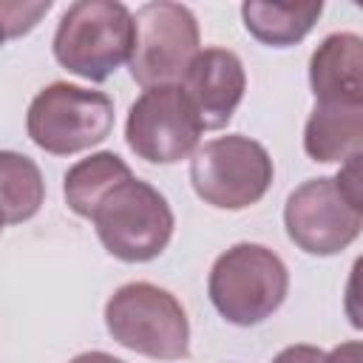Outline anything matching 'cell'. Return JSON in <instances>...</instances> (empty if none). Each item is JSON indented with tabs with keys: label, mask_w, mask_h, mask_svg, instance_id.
Here are the masks:
<instances>
[{
	"label": "cell",
	"mask_w": 363,
	"mask_h": 363,
	"mask_svg": "<svg viewBox=\"0 0 363 363\" xmlns=\"http://www.w3.org/2000/svg\"><path fill=\"white\" fill-rule=\"evenodd\" d=\"M45 182L34 159L17 150H0V213L6 224H23L40 213Z\"/></svg>",
	"instance_id": "cell-14"
},
{
	"label": "cell",
	"mask_w": 363,
	"mask_h": 363,
	"mask_svg": "<svg viewBox=\"0 0 363 363\" xmlns=\"http://www.w3.org/2000/svg\"><path fill=\"white\" fill-rule=\"evenodd\" d=\"M275 167L267 147L244 133H227L204 142L190 159V184L196 196L218 210H244L258 204Z\"/></svg>",
	"instance_id": "cell-6"
},
{
	"label": "cell",
	"mask_w": 363,
	"mask_h": 363,
	"mask_svg": "<svg viewBox=\"0 0 363 363\" xmlns=\"http://www.w3.org/2000/svg\"><path fill=\"white\" fill-rule=\"evenodd\" d=\"M108 335L145 357L182 360L190 352V320L182 301L147 281L122 284L105 303Z\"/></svg>",
	"instance_id": "cell-5"
},
{
	"label": "cell",
	"mask_w": 363,
	"mask_h": 363,
	"mask_svg": "<svg viewBox=\"0 0 363 363\" xmlns=\"http://www.w3.org/2000/svg\"><path fill=\"white\" fill-rule=\"evenodd\" d=\"M133 14L116 0L71 3L54 31V60L88 82H105L133 51Z\"/></svg>",
	"instance_id": "cell-3"
},
{
	"label": "cell",
	"mask_w": 363,
	"mask_h": 363,
	"mask_svg": "<svg viewBox=\"0 0 363 363\" xmlns=\"http://www.w3.org/2000/svg\"><path fill=\"white\" fill-rule=\"evenodd\" d=\"M68 363H125V360H119V357H113L108 352H82V354L71 357Z\"/></svg>",
	"instance_id": "cell-18"
},
{
	"label": "cell",
	"mask_w": 363,
	"mask_h": 363,
	"mask_svg": "<svg viewBox=\"0 0 363 363\" xmlns=\"http://www.w3.org/2000/svg\"><path fill=\"white\" fill-rule=\"evenodd\" d=\"M88 218L102 247L125 264L159 258L167 250L176 227L167 199L133 173L113 182L94 201Z\"/></svg>",
	"instance_id": "cell-2"
},
{
	"label": "cell",
	"mask_w": 363,
	"mask_h": 363,
	"mask_svg": "<svg viewBox=\"0 0 363 363\" xmlns=\"http://www.w3.org/2000/svg\"><path fill=\"white\" fill-rule=\"evenodd\" d=\"M6 40H9V28H6V20H3V14H0V48H3Z\"/></svg>",
	"instance_id": "cell-19"
},
{
	"label": "cell",
	"mask_w": 363,
	"mask_h": 363,
	"mask_svg": "<svg viewBox=\"0 0 363 363\" xmlns=\"http://www.w3.org/2000/svg\"><path fill=\"white\" fill-rule=\"evenodd\" d=\"M323 363H360V340H346L326 352Z\"/></svg>",
	"instance_id": "cell-17"
},
{
	"label": "cell",
	"mask_w": 363,
	"mask_h": 363,
	"mask_svg": "<svg viewBox=\"0 0 363 363\" xmlns=\"http://www.w3.org/2000/svg\"><path fill=\"white\" fill-rule=\"evenodd\" d=\"M320 11H323L320 0L318 3H261V0L241 3L244 28L258 43L272 48H286L301 43L318 23Z\"/></svg>",
	"instance_id": "cell-13"
},
{
	"label": "cell",
	"mask_w": 363,
	"mask_h": 363,
	"mask_svg": "<svg viewBox=\"0 0 363 363\" xmlns=\"http://www.w3.org/2000/svg\"><path fill=\"white\" fill-rule=\"evenodd\" d=\"M133 26L136 37L128 60L133 82L142 88L179 85L190 60L201 51L196 14L182 3L156 0L139 6Z\"/></svg>",
	"instance_id": "cell-8"
},
{
	"label": "cell",
	"mask_w": 363,
	"mask_h": 363,
	"mask_svg": "<svg viewBox=\"0 0 363 363\" xmlns=\"http://www.w3.org/2000/svg\"><path fill=\"white\" fill-rule=\"evenodd\" d=\"M326 352L318 349V346H309V343H295V346H286L281 349L272 363H323Z\"/></svg>",
	"instance_id": "cell-16"
},
{
	"label": "cell",
	"mask_w": 363,
	"mask_h": 363,
	"mask_svg": "<svg viewBox=\"0 0 363 363\" xmlns=\"http://www.w3.org/2000/svg\"><path fill=\"white\" fill-rule=\"evenodd\" d=\"M3 224H6V221H3V213H0V233H3Z\"/></svg>",
	"instance_id": "cell-20"
},
{
	"label": "cell",
	"mask_w": 363,
	"mask_h": 363,
	"mask_svg": "<svg viewBox=\"0 0 363 363\" xmlns=\"http://www.w3.org/2000/svg\"><path fill=\"white\" fill-rule=\"evenodd\" d=\"M363 145V102H315L306 128L303 150L312 162H349Z\"/></svg>",
	"instance_id": "cell-12"
},
{
	"label": "cell",
	"mask_w": 363,
	"mask_h": 363,
	"mask_svg": "<svg viewBox=\"0 0 363 363\" xmlns=\"http://www.w3.org/2000/svg\"><path fill=\"white\" fill-rule=\"evenodd\" d=\"M182 91L190 99L201 130L224 128L247 91V74L238 54L230 48L199 51L182 77Z\"/></svg>",
	"instance_id": "cell-10"
},
{
	"label": "cell",
	"mask_w": 363,
	"mask_h": 363,
	"mask_svg": "<svg viewBox=\"0 0 363 363\" xmlns=\"http://www.w3.org/2000/svg\"><path fill=\"white\" fill-rule=\"evenodd\" d=\"M130 173L133 170L128 167V162L122 156H116L113 150H96V153L79 159L62 176V193H65L68 210L77 213L79 218H88L94 201L113 182H119V179H125Z\"/></svg>",
	"instance_id": "cell-15"
},
{
	"label": "cell",
	"mask_w": 363,
	"mask_h": 363,
	"mask_svg": "<svg viewBox=\"0 0 363 363\" xmlns=\"http://www.w3.org/2000/svg\"><path fill=\"white\" fill-rule=\"evenodd\" d=\"M289 272L278 252L264 244L241 241L224 250L210 269L207 295L216 312L235 326L267 320L286 298Z\"/></svg>",
	"instance_id": "cell-4"
},
{
	"label": "cell",
	"mask_w": 363,
	"mask_h": 363,
	"mask_svg": "<svg viewBox=\"0 0 363 363\" xmlns=\"http://www.w3.org/2000/svg\"><path fill=\"white\" fill-rule=\"evenodd\" d=\"M360 156L340 164L335 176H318L295 187L284 204L289 241L306 255H335L346 250L363 227Z\"/></svg>",
	"instance_id": "cell-1"
},
{
	"label": "cell",
	"mask_w": 363,
	"mask_h": 363,
	"mask_svg": "<svg viewBox=\"0 0 363 363\" xmlns=\"http://www.w3.org/2000/svg\"><path fill=\"white\" fill-rule=\"evenodd\" d=\"M309 85L318 102H363V40L335 31L309 57Z\"/></svg>",
	"instance_id": "cell-11"
},
{
	"label": "cell",
	"mask_w": 363,
	"mask_h": 363,
	"mask_svg": "<svg viewBox=\"0 0 363 363\" xmlns=\"http://www.w3.org/2000/svg\"><path fill=\"white\" fill-rule=\"evenodd\" d=\"M28 139L54 156H68L105 142L113 130V99L71 82H51L28 105Z\"/></svg>",
	"instance_id": "cell-7"
},
{
	"label": "cell",
	"mask_w": 363,
	"mask_h": 363,
	"mask_svg": "<svg viewBox=\"0 0 363 363\" xmlns=\"http://www.w3.org/2000/svg\"><path fill=\"white\" fill-rule=\"evenodd\" d=\"M201 122L182 85L145 88L128 111L125 142L150 164H173L199 147Z\"/></svg>",
	"instance_id": "cell-9"
}]
</instances>
